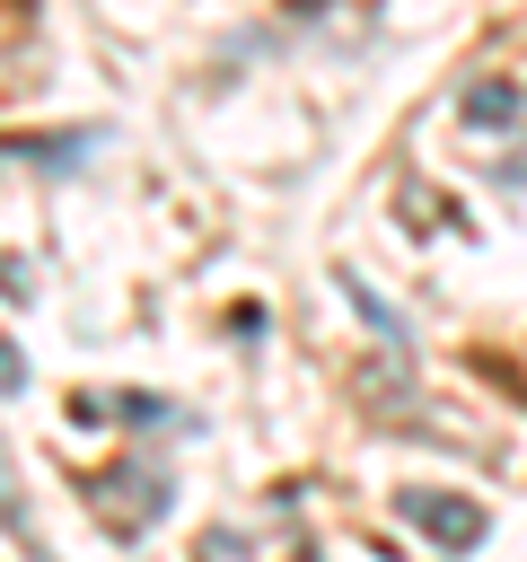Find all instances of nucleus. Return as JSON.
I'll return each instance as SVG.
<instances>
[{"label":"nucleus","mask_w":527,"mask_h":562,"mask_svg":"<svg viewBox=\"0 0 527 562\" xmlns=\"http://www.w3.org/2000/svg\"><path fill=\"white\" fill-rule=\"evenodd\" d=\"M18 386H26V360H18L9 342H0V395H18Z\"/></svg>","instance_id":"nucleus-6"},{"label":"nucleus","mask_w":527,"mask_h":562,"mask_svg":"<svg viewBox=\"0 0 527 562\" xmlns=\"http://www.w3.org/2000/svg\"><path fill=\"white\" fill-rule=\"evenodd\" d=\"M0 527H26V518H18V465H9V439H0Z\"/></svg>","instance_id":"nucleus-5"},{"label":"nucleus","mask_w":527,"mask_h":562,"mask_svg":"<svg viewBox=\"0 0 527 562\" xmlns=\"http://www.w3.org/2000/svg\"><path fill=\"white\" fill-rule=\"evenodd\" d=\"M395 518H413L439 553H474V544H483V509L457 501V492H430V483H404V492H395Z\"/></svg>","instance_id":"nucleus-1"},{"label":"nucleus","mask_w":527,"mask_h":562,"mask_svg":"<svg viewBox=\"0 0 527 562\" xmlns=\"http://www.w3.org/2000/svg\"><path fill=\"white\" fill-rule=\"evenodd\" d=\"M518 114H527V88H518V79H483V88L457 97V123H474V132H501V123H518Z\"/></svg>","instance_id":"nucleus-3"},{"label":"nucleus","mask_w":527,"mask_h":562,"mask_svg":"<svg viewBox=\"0 0 527 562\" xmlns=\"http://www.w3.org/2000/svg\"><path fill=\"white\" fill-rule=\"evenodd\" d=\"M114 413H132L141 430H167V422H184L176 404H158V395H114Z\"/></svg>","instance_id":"nucleus-4"},{"label":"nucleus","mask_w":527,"mask_h":562,"mask_svg":"<svg viewBox=\"0 0 527 562\" xmlns=\"http://www.w3.org/2000/svg\"><path fill=\"white\" fill-rule=\"evenodd\" d=\"M97 518L114 527V536H141V527H158V509H167V483L149 474V465H114V474H97Z\"/></svg>","instance_id":"nucleus-2"}]
</instances>
